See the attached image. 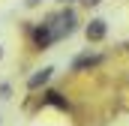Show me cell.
Segmentation results:
<instances>
[{
    "label": "cell",
    "mask_w": 129,
    "mask_h": 126,
    "mask_svg": "<svg viewBox=\"0 0 129 126\" xmlns=\"http://www.w3.org/2000/svg\"><path fill=\"white\" fill-rule=\"evenodd\" d=\"M45 21L54 27V36H57V39L72 36V33H75V24H78V18H75L72 9H63V12H57V15H48Z\"/></svg>",
    "instance_id": "1"
},
{
    "label": "cell",
    "mask_w": 129,
    "mask_h": 126,
    "mask_svg": "<svg viewBox=\"0 0 129 126\" xmlns=\"http://www.w3.org/2000/svg\"><path fill=\"white\" fill-rule=\"evenodd\" d=\"M51 42H57V36H54V27L45 21V24H39V27H33V45L39 48V51H45Z\"/></svg>",
    "instance_id": "2"
},
{
    "label": "cell",
    "mask_w": 129,
    "mask_h": 126,
    "mask_svg": "<svg viewBox=\"0 0 129 126\" xmlns=\"http://www.w3.org/2000/svg\"><path fill=\"white\" fill-rule=\"evenodd\" d=\"M105 33H108V24H105L102 18H93V21L84 27V36H87V42H102V39H105Z\"/></svg>",
    "instance_id": "3"
},
{
    "label": "cell",
    "mask_w": 129,
    "mask_h": 126,
    "mask_svg": "<svg viewBox=\"0 0 129 126\" xmlns=\"http://www.w3.org/2000/svg\"><path fill=\"white\" fill-rule=\"evenodd\" d=\"M51 75H54V69H51V66H42V69H36L30 78H27V90H39V87H45V84L51 81Z\"/></svg>",
    "instance_id": "4"
},
{
    "label": "cell",
    "mask_w": 129,
    "mask_h": 126,
    "mask_svg": "<svg viewBox=\"0 0 129 126\" xmlns=\"http://www.w3.org/2000/svg\"><path fill=\"white\" fill-rule=\"evenodd\" d=\"M45 102H48V105H57V108H66V99H63L60 93H54V90L45 93Z\"/></svg>",
    "instance_id": "5"
},
{
    "label": "cell",
    "mask_w": 129,
    "mask_h": 126,
    "mask_svg": "<svg viewBox=\"0 0 129 126\" xmlns=\"http://www.w3.org/2000/svg\"><path fill=\"white\" fill-rule=\"evenodd\" d=\"M99 57H78L75 60V69H87V66H96Z\"/></svg>",
    "instance_id": "6"
},
{
    "label": "cell",
    "mask_w": 129,
    "mask_h": 126,
    "mask_svg": "<svg viewBox=\"0 0 129 126\" xmlns=\"http://www.w3.org/2000/svg\"><path fill=\"white\" fill-rule=\"evenodd\" d=\"M0 99H9V84H0Z\"/></svg>",
    "instance_id": "7"
},
{
    "label": "cell",
    "mask_w": 129,
    "mask_h": 126,
    "mask_svg": "<svg viewBox=\"0 0 129 126\" xmlns=\"http://www.w3.org/2000/svg\"><path fill=\"white\" fill-rule=\"evenodd\" d=\"M24 6L27 9H36V6H42V0H24Z\"/></svg>",
    "instance_id": "8"
},
{
    "label": "cell",
    "mask_w": 129,
    "mask_h": 126,
    "mask_svg": "<svg viewBox=\"0 0 129 126\" xmlns=\"http://www.w3.org/2000/svg\"><path fill=\"white\" fill-rule=\"evenodd\" d=\"M84 3H87V6H99L102 0H84Z\"/></svg>",
    "instance_id": "9"
},
{
    "label": "cell",
    "mask_w": 129,
    "mask_h": 126,
    "mask_svg": "<svg viewBox=\"0 0 129 126\" xmlns=\"http://www.w3.org/2000/svg\"><path fill=\"white\" fill-rule=\"evenodd\" d=\"M0 57H3V45H0Z\"/></svg>",
    "instance_id": "10"
},
{
    "label": "cell",
    "mask_w": 129,
    "mask_h": 126,
    "mask_svg": "<svg viewBox=\"0 0 129 126\" xmlns=\"http://www.w3.org/2000/svg\"><path fill=\"white\" fill-rule=\"evenodd\" d=\"M60 3H63V6H66V3H69V0H60Z\"/></svg>",
    "instance_id": "11"
}]
</instances>
